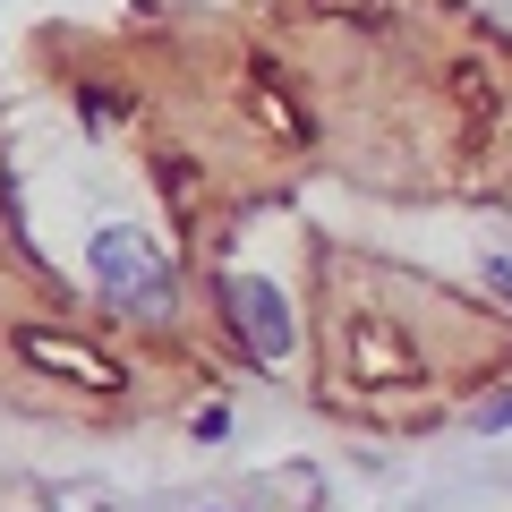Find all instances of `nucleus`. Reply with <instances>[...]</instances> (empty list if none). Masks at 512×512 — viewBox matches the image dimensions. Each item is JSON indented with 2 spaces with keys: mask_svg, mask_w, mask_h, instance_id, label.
<instances>
[{
  "mask_svg": "<svg viewBox=\"0 0 512 512\" xmlns=\"http://www.w3.org/2000/svg\"><path fill=\"white\" fill-rule=\"evenodd\" d=\"M94 282L111 291V308L128 316H171V265L154 239L137 231H94Z\"/></svg>",
  "mask_w": 512,
  "mask_h": 512,
  "instance_id": "nucleus-1",
  "label": "nucleus"
},
{
  "mask_svg": "<svg viewBox=\"0 0 512 512\" xmlns=\"http://www.w3.org/2000/svg\"><path fill=\"white\" fill-rule=\"evenodd\" d=\"M222 316L239 325V342H248L256 367H274L282 350H291V308H282L274 282H256V274H222Z\"/></svg>",
  "mask_w": 512,
  "mask_h": 512,
  "instance_id": "nucleus-2",
  "label": "nucleus"
},
{
  "mask_svg": "<svg viewBox=\"0 0 512 512\" xmlns=\"http://www.w3.org/2000/svg\"><path fill=\"white\" fill-rule=\"evenodd\" d=\"M18 359L43 367V376H69L86 384V393H120V359L94 342H77V333H52V325H18Z\"/></svg>",
  "mask_w": 512,
  "mask_h": 512,
  "instance_id": "nucleus-3",
  "label": "nucleus"
},
{
  "mask_svg": "<svg viewBox=\"0 0 512 512\" xmlns=\"http://www.w3.org/2000/svg\"><path fill=\"white\" fill-rule=\"evenodd\" d=\"M478 427H512V393H504V402H487V410H478Z\"/></svg>",
  "mask_w": 512,
  "mask_h": 512,
  "instance_id": "nucleus-4",
  "label": "nucleus"
},
{
  "mask_svg": "<svg viewBox=\"0 0 512 512\" xmlns=\"http://www.w3.org/2000/svg\"><path fill=\"white\" fill-rule=\"evenodd\" d=\"M495 282H504V291H512V256H495Z\"/></svg>",
  "mask_w": 512,
  "mask_h": 512,
  "instance_id": "nucleus-5",
  "label": "nucleus"
}]
</instances>
